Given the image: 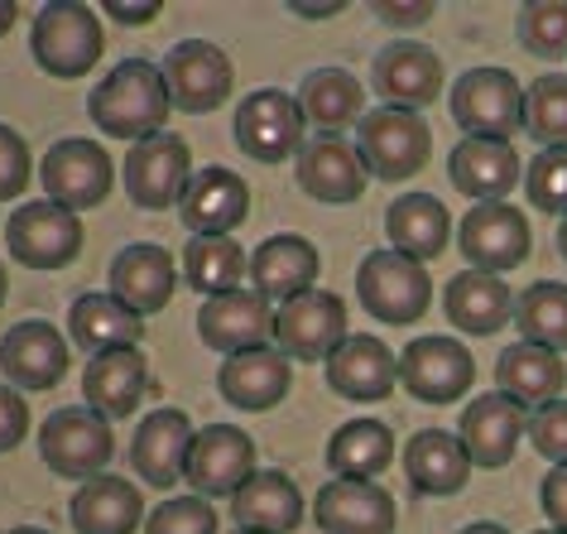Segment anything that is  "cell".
Returning a JSON list of instances; mask_svg holds the SVG:
<instances>
[{
	"label": "cell",
	"instance_id": "13",
	"mask_svg": "<svg viewBox=\"0 0 567 534\" xmlns=\"http://www.w3.org/2000/svg\"><path fill=\"white\" fill-rule=\"evenodd\" d=\"M476 381V357L457 337H414L400 351V386L423 404H457Z\"/></svg>",
	"mask_w": 567,
	"mask_h": 534
},
{
	"label": "cell",
	"instance_id": "55",
	"mask_svg": "<svg viewBox=\"0 0 567 534\" xmlns=\"http://www.w3.org/2000/svg\"><path fill=\"white\" fill-rule=\"evenodd\" d=\"M558 250H563V260H567V217H563V227H558Z\"/></svg>",
	"mask_w": 567,
	"mask_h": 534
},
{
	"label": "cell",
	"instance_id": "35",
	"mask_svg": "<svg viewBox=\"0 0 567 534\" xmlns=\"http://www.w3.org/2000/svg\"><path fill=\"white\" fill-rule=\"evenodd\" d=\"M385 236H390V250H404V256L429 265L452 242V217L433 193H400L385 207Z\"/></svg>",
	"mask_w": 567,
	"mask_h": 534
},
{
	"label": "cell",
	"instance_id": "27",
	"mask_svg": "<svg viewBox=\"0 0 567 534\" xmlns=\"http://www.w3.org/2000/svg\"><path fill=\"white\" fill-rule=\"evenodd\" d=\"M293 381V361L284 357L279 347H260V351H240V357H226L217 371V390L231 410L246 414H265L289 396Z\"/></svg>",
	"mask_w": 567,
	"mask_h": 534
},
{
	"label": "cell",
	"instance_id": "9",
	"mask_svg": "<svg viewBox=\"0 0 567 534\" xmlns=\"http://www.w3.org/2000/svg\"><path fill=\"white\" fill-rule=\"evenodd\" d=\"M188 178H193V154H188V140L174 135V131H159V135H150V140H140V145L125 150L121 184L131 193V203L145 207V213L178 207Z\"/></svg>",
	"mask_w": 567,
	"mask_h": 534
},
{
	"label": "cell",
	"instance_id": "23",
	"mask_svg": "<svg viewBox=\"0 0 567 534\" xmlns=\"http://www.w3.org/2000/svg\"><path fill=\"white\" fill-rule=\"evenodd\" d=\"M318 275H322V256L308 236L279 232L250 250V289L265 304H289L293 294L318 289Z\"/></svg>",
	"mask_w": 567,
	"mask_h": 534
},
{
	"label": "cell",
	"instance_id": "19",
	"mask_svg": "<svg viewBox=\"0 0 567 534\" xmlns=\"http://www.w3.org/2000/svg\"><path fill=\"white\" fill-rule=\"evenodd\" d=\"M371 82L385 106L419 111L423 116V106H433L437 92H443V59L429 44H419V39H394V44L375 53Z\"/></svg>",
	"mask_w": 567,
	"mask_h": 534
},
{
	"label": "cell",
	"instance_id": "57",
	"mask_svg": "<svg viewBox=\"0 0 567 534\" xmlns=\"http://www.w3.org/2000/svg\"><path fill=\"white\" fill-rule=\"evenodd\" d=\"M538 534H567V530H553V525H548V530H538Z\"/></svg>",
	"mask_w": 567,
	"mask_h": 534
},
{
	"label": "cell",
	"instance_id": "10",
	"mask_svg": "<svg viewBox=\"0 0 567 534\" xmlns=\"http://www.w3.org/2000/svg\"><path fill=\"white\" fill-rule=\"evenodd\" d=\"M6 250L10 260L30 265V270H63L82 256V217L49 198H34L10 213Z\"/></svg>",
	"mask_w": 567,
	"mask_h": 534
},
{
	"label": "cell",
	"instance_id": "45",
	"mask_svg": "<svg viewBox=\"0 0 567 534\" xmlns=\"http://www.w3.org/2000/svg\"><path fill=\"white\" fill-rule=\"evenodd\" d=\"M529 443H534L538 458L553 462V468H567V400L529 410Z\"/></svg>",
	"mask_w": 567,
	"mask_h": 534
},
{
	"label": "cell",
	"instance_id": "49",
	"mask_svg": "<svg viewBox=\"0 0 567 534\" xmlns=\"http://www.w3.org/2000/svg\"><path fill=\"white\" fill-rule=\"evenodd\" d=\"M159 0H106L102 6V16H111V20H121V24H150V20H159Z\"/></svg>",
	"mask_w": 567,
	"mask_h": 534
},
{
	"label": "cell",
	"instance_id": "5",
	"mask_svg": "<svg viewBox=\"0 0 567 534\" xmlns=\"http://www.w3.org/2000/svg\"><path fill=\"white\" fill-rule=\"evenodd\" d=\"M39 458L49 462V472L68 476V482H92V476L106 472V462L116 458V433H111V419H102L87 404H68V410H53L39 429Z\"/></svg>",
	"mask_w": 567,
	"mask_h": 534
},
{
	"label": "cell",
	"instance_id": "37",
	"mask_svg": "<svg viewBox=\"0 0 567 534\" xmlns=\"http://www.w3.org/2000/svg\"><path fill=\"white\" fill-rule=\"evenodd\" d=\"M299 111L318 125V135H342L347 125H361L365 92L347 68H313L299 88Z\"/></svg>",
	"mask_w": 567,
	"mask_h": 534
},
{
	"label": "cell",
	"instance_id": "1",
	"mask_svg": "<svg viewBox=\"0 0 567 534\" xmlns=\"http://www.w3.org/2000/svg\"><path fill=\"white\" fill-rule=\"evenodd\" d=\"M168 111H174V96H168L159 63L150 59H121L87 96V116L96 121V131L111 140H131V145L159 135Z\"/></svg>",
	"mask_w": 567,
	"mask_h": 534
},
{
	"label": "cell",
	"instance_id": "3",
	"mask_svg": "<svg viewBox=\"0 0 567 534\" xmlns=\"http://www.w3.org/2000/svg\"><path fill=\"white\" fill-rule=\"evenodd\" d=\"M433 150V131L419 111H400V106H371L357 125V154L371 178L385 184H409L423 174Z\"/></svg>",
	"mask_w": 567,
	"mask_h": 534
},
{
	"label": "cell",
	"instance_id": "2",
	"mask_svg": "<svg viewBox=\"0 0 567 534\" xmlns=\"http://www.w3.org/2000/svg\"><path fill=\"white\" fill-rule=\"evenodd\" d=\"M102 49H106L102 10L87 6V0H49L30 30L34 63L44 68L49 78H63V82L92 73Z\"/></svg>",
	"mask_w": 567,
	"mask_h": 534
},
{
	"label": "cell",
	"instance_id": "31",
	"mask_svg": "<svg viewBox=\"0 0 567 534\" xmlns=\"http://www.w3.org/2000/svg\"><path fill=\"white\" fill-rule=\"evenodd\" d=\"M308 505H303V491L293 486L289 472H275V468H260L246 486L231 496V520L236 530H260V534H293L303 525Z\"/></svg>",
	"mask_w": 567,
	"mask_h": 534
},
{
	"label": "cell",
	"instance_id": "6",
	"mask_svg": "<svg viewBox=\"0 0 567 534\" xmlns=\"http://www.w3.org/2000/svg\"><path fill=\"white\" fill-rule=\"evenodd\" d=\"M447 106L462 140H509L524 125V88L509 68H466L452 82Z\"/></svg>",
	"mask_w": 567,
	"mask_h": 534
},
{
	"label": "cell",
	"instance_id": "17",
	"mask_svg": "<svg viewBox=\"0 0 567 534\" xmlns=\"http://www.w3.org/2000/svg\"><path fill=\"white\" fill-rule=\"evenodd\" d=\"M524 433H529V410L519 400H509L505 390L472 396L466 410L457 414V439L476 468H505Z\"/></svg>",
	"mask_w": 567,
	"mask_h": 534
},
{
	"label": "cell",
	"instance_id": "7",
	"mask_svg": "<svg viewBox=\"0 0 567 534\" xmlns=\"http://www.w3.org/2000/svg\"><path fill=\"white\" fill-rule=\"evenodd\" d=\"M351 337L347 299L332 289H303L275 308V347L289 361H328Z\"/></svg>",
	"mask_w": 567,
	"mask_h": 534
},
{
	"label": "cell",
	"instance_id": "28",
	"mask_svg": "<svg viewBox=\"0 0 567 534\" xmlns=\"http://www.w3.org/2000/svg\"><path fill=\"white\" fill-rule=\"evenodd\" d=\"M150 390V361L140 347H116V351H102L82 367V400L87 410H96L102 419H125L140 410Z\"/></svg>",
	"mask_w": 567,
	"mask_h": 534
},
{
	"label": "cell",
	"instance_id": "14",
	"mask_svg": "<svg viewBox=\"0 0 567 534\" xmlns=\"http://www.w3.org/2000/svg\"><path fill=\"white\" fill-rule=\"evenodd\" d=\"M303 125L308 121L299 111V96H289L279 88H260V92L240 96L231 135L240 154H250L255 164H279L303 150Z\"/></svg>",
	"mask_w": 567,
	"mask_h": 534
},
{
	"label": "cell",
	"instance_id": "43",
	"mask_svg": "<svg viewBox=\"0 0 567 534\" xmlns=\"http://www.w3.org/2000/svg\"><path fill=\"white\" fill-rule=\"evenodd\" d=\"M524 193L538 213L548 217H567V145L538 150L529 168H524Z\"/></svg>",
	"mask_w": 567,
	"mask_h": 534
},
{
	"label": "cell",
	"instance_id": "26",
	"mask_svg": "<svg viewBox=\"0 0 567 534\" xmlns=\"http://www.w3.org/2000/svg\"><path fill=\"white\" fill-rule=\"evenodd\" d=\"M178 289V265L164 246L154 242H135V246H121L116 260H111V294L131 308L135 318H150L174 299Z\"/></svg>",
	"mask_w": 567,
	"mask_h": 534
},
{
	"label": "cell",
	"instance_id": "51",
	"mask_svg": "<svg viewBox=\"0 0 567 534\" xmlns=\"http://www.w3.org/2000/svg\"><path fill=\"white\" fill-rule=\"evenodd\" d=\"M293 16H303V20H328V16H337V10H342V6H337V0H322V6H303V0H293Z\"/></svg>",
	"mask_w": 567,
	"mask_h": 534
},
{
	"label": "cell",
	"instance_id": "18",
	"mask_svg": "<svg viewBox=\"0 0 567 534\" xmlns=\"http://www.w3.org/2000/svg\"><path fill=\"white\" fill-rule=\"evenodd\" d=\"M68 337L44 318H24L0 337V376L16 390H53L68 376Z\"/></svg>",
	"mask_w": 567,
	"mask_h": 534
},
{
	"label": "cell",
	"instance_id": "54",
	"mask_svg": "<svg viewBox=\"0 0 567 534\" xmlns=\"http://www.w3.org/2000/svg\"><path fill=\"white\" fill-rule=\"evenodd\" d=\"M6 294H10V275H6V260H0V304H6Z\"/></svg>",
	"mask_w": 567,
	"mask_h": 534
},
{
	"label": "cell",
	"instance_id": "38",
	"mask_svg": "<svg viewBox=\"0 0 567 534\" xmlns=\"http://www.w3.org/2000/svg\"><path fill=\"white\" fill-rule=\"evenodd\" d=\"M394 462V429L385 419H351L328 439V468L347 482H375Z\"/></svg>",
	"mask_w": 567,
	"mask_h": 534
},
{
	"label": "cell",
	"instance_id": "20",
	"mask_svg": "<svg viewBox=\"0 0 567 534\" xmlns=\"http://www.w3.org/2000/svg\"><path fill=\"white\" fill-rule=\"evenodd\" d=\"M322 367H328V386L351 404H380L400 386V357L371 332H351Z\"/></svg>",
	"mask_w": 567,
	"mask_h": 534
},
{
	"label": "cell",
	"instance_id": "30",
	"mask_svg": "<svg viewBox=\"0 0 567 534\" xmlns=\"http://www.w3.org/2000/svg\"><path fill=\"white\" fill-rule=\"evenodd\" d=\"M443 308L452 328L466 337H495L505 322H515V294H509L505 275H486V270L452 275L443 289Z\"/></svg>",
	"mask_w": 567,
	"mask_h": 534
},
{
	"label": "cell",
	"instance_id": "25",
	"mask_svg": "<svg viewBox=\"0 0 567 534\" xmlns=\"http://www.w3.org/2000/svg\"><path fill=\"white\" fill-rule=\"evenodd\" d=\"M193 419L183 410H154L140 419L135 439H131V462L140 472V482H150L154 491H174L183 482V462H188L193 448Z\"/></svg>",
	"mask_w": 567,
	"mask_h": 534
},
{
	"label": "cell",
	"instance_id": "47",
	"mask_svg": "<svg viewBox=\"0 0 567 534\" xmlns=\"http://www.w3.org/2000/svg\"><path fill=\"white\" fill-rule=\"evenodd\" d=\"M24 433H30V404H24V396L16 386L0 381V453L20 448Z\"/></svg>",
	"mask_w": 567,
	"mask_h": 534
},
{
	"label": "cell",
	"instance_id": "44",
	"mask_svg": "<svg viewBox=\"0 0 567 534\" xmlns=\"http://www.w3.org/2000/svg\"><path fill=\"white\" fill-rule=\"evenodd\" d=\"M145 534H217V511L207 496H168L145 515Z\"/></svg>",
	"mask_w": 567,
	"mask_h": 534
},
{
	"label": "cell",
	"instance_id": "40",
	"mask_svg": "<svg viewBox=\"0 0 567 534\" xmlns=\"http://www.w3.org/2000/svg\"><path fill=\"white\" fill-rule=\"evenodd\" d=\"M515 328L519 342L567 351V285L563 279H538L524 294H515Z\"/></svg>",
	"mask_w": 567,
	"mask_h": 534
},
{
	"label": "cell",
	"instance_id": "34",
	"mask_svg": "<svg viewBox=\"0 0 567 534\" xmlns=\"http://www.w3.org/2000/svg\"><path fill=\"white\" fill-rule=\"evenodd\" d=\"M567 386V367L558 351L534 347V342H509L495 361V390H505L509 400H519L524 410H538V404L563 400Z\"/></svg>",
	"mask_w": 567,
	"mask_h": 534
},
{
	"label": "cell",
	"instance_id": "33",
	"mask_svg": "<svg viewBox=\"0 0 567 534\" xmlns=\"http://www.w3.org/2000/svg\"><path fill=\"white\" fill-rule=\"evenodd\" d=\"M68 515H73L78 534H135L140 520H145V496H140L135 482L102 472L73 491Z\"/></svg>",
	"mask_w": 567,
	"mask_h": 534
},
{
	"label": "cell",
	"instance_id": "8",
	"mask_svg": "<svg viewBox=\"0 0 567 534\" xmlns=\"http://www.w3.org/2000/svg\"><path fill=\"white\" fill-rule=\"evenodd\" d=\"M39 184H44V198L68 207V213H87V207L106 203L111 184H116V160L96 145V140L68 135L59 145L44 150V164H39Z\"/></svg>",
	"mask_w": 567,
	"mask_h": 534
},
{
	"label": "cell",
	"instance_id": "46",
	"mask_svg": "<svg viewBox=\"0 0 567 534\" xmlns=\"http://www.w3.org/2000/svg\"><path fill=\"white\" fill-rule=\"evenodd\" d=\"M30 178H34L30 145H24L20 131H10V125L0 121V203L20 198V193L30 188Z\"/></svg>",
	"mask_w": 567,
	"mask_h": 534
},
{
	"label": "cell",
	"instance_id": "29",
	"mask_svg": "<svg viewBox=\"0 0 567 534\" xmlns=\"http://www.w3.org/2000/svg\"><path fill=\"white\" fill-rule=\"evenodd\" d=\"M452 188L476 203H505L509 188L524 184V164L509 140H462L447 160Z\"/></svg>",
	"mask_w": 567,
	"mask_h": 534
},
{
	"label": "cell",
	"instance_id": "16",
	"mask_svg": "<svg viewBox=\"0 0 567 534\" xmlns=\"http://www.w3.org/2000/svg\"><path fill=\"white\" fill-rule=\"evenodd\" d=\"M197 337L212 351H221V357L275 347V304H265L255 289H231V294H217V299H203V308H197Z\"/></svg>",
	"mask_w": 567,
	"mask_h": 534
},
{
	"label": "cell",
	"instance_id": "36",
	"mask_svg": "<svg viewBox=\"0 0 567 534\" xmlns=\"http://www.w3.org/2000/svg\"><path fill=\"white\" fill-rule=\"evenodd\" d=\"M68 337L102 357V351H116V347H140L145 337V318H135L116 294H78L73 308H68Z\"/></svg>",
	"mask_w": 567,
	"mask_h": 534
},
{
	"label": "cell",
	"instance_id": "42",
	"mask_svg": "<svg viewBox=\"0 0 567 534\" xmlns=\"http://www.w3.org/2000/svg\"><path fill=\"white\" fill-rule=\"evenodd\" d=\"M519 44L534 59H563L567 53V0H529L515 16Z\"/></svg>",
	"mask_w": 567,
	"mask_h": 534
},
{
	"label": "cell",
	"instance_id": "52",
	"mask_svg": "<svg viewBox=\"0 0 567 534\" xmlns=\"http://www.w3.org/2000/svg\"><path fill=\"white\" fill-rule=\"evenodd\" d=\"M457 534H509V530L495 525V520H476V525H466V530H457Z\"/></svg>",
	"mask_w": 567,
	"mask_h": 534
},
{
	"label": "cell",
	"instance_id": "12",
	"mask_svg": "<svg viewBox=\"0 0 567 534\" xmlns=\"http://www.w3.org/2000/svg\"><path fill=\"white\" fill-rule=\"evenodd\" d=\"M457 246L466 270H486V275H509L529 260V217L509 203H476L472 213L457 222Z\"/></svg>",
	"mask_w": 567,
	"mask_h": 534
},
{
	"label": "cell",
	"instance_id": "21",
	"mask_svg": "<svg viewBox=\"0 0 567 534\" xmlns=\"http://www.w3.org/2000/svg\"><path fill=\"white\" fill-rule=\"evenodd\" d=\"M246 213H250V184L221 164L197 168L178 203V217L193 236H236Z\"/></svg>",
	"mask_w": 567,
	"mask_h": 534
},
{
	"label": "cell",
	"instance_id": "24",
	"mask_svg": "<svg viewBox=\"0 0 567 534\" xmlns=\"http://www.w3.org/2000/svg\"><path fill=\"white\" fill-rule=\"evenodd\" d=\"M394 496L375 482H347L332 476L313 496V525L322 534H390L394 530Z\"/></svg>",
	"mask_w": 567,
	"mask_h": 534
},
{
	"label": "cell",
	"instance_id": "58",
	"mask_svg": "<svg viewBox=\"0 0 567 534\" xmlns=\"http://www.w3.org/2000/svg\"><path fill=\"white\" fill-rule=\"evenodd\" d=\"M231 534H260V530H231Z\"/></svg>",
	"mask_w": 567,
	"mask_h": 534
},
{
	"label": "cell",
	"instance_id": "15",
	"mask_svg": "<svg viewBox=\"0 0 567 534\" xmlns=\"http://www.w3.org/2000/svg\"><path fill=\"white\" fill-rule=\"evenodd\" d=\"M159 73L168 82V96H174V111H188V116H207V111L226 106L231 96V59L212 44V39H183L164 53Z\"/></svg>",
	"mask_w": 567,
	"mask_h": 534
},
{
	"label": "cell",
	"instance_id": "48",
	"mask_svg": "<svg viewBox=\"0 0 567 534\" xmlns=\"http://www.w3.org/2000/svg\"><path fill=\"white\" fill-rule=\"evenodd\" d=\"M538 505H544L553 530H567V468H548L544 486H538Z\"/></svg>",
	"mask_w": 567,
	"mask_h": 534
},
{
	"label": "cell",
	"instance_id": "4",
	"mask_svg": "<svg viewBox=\"0 0 567 534\" xmlns=\"http://www.w3.org/2000/svg\"><path fill=\"white\" fill-rule=\"evenodd\" d=\"M357 299L371 318L390 322V328H409L429 314L433 304V275L429 265L404 256V250H371L357 270Z\"/></svg>",
	"mask_w": 567,
	"mask_h": 534
},
{
	"label": "cell",
	"instance_id": "22",
	"mask_svg": "<svg viewBox=\"0 0 567 534\" xmlns=\"http://www.w3.org/2000/svg\"><path fill=\"white\" fill-rule=\"evenodd\" d=\"M293 160H299V188L318 203H332V207L357 203L365 184H371V174H365V164L357 154V140H347V135L303 140V150Z\"/></svg>",
	"mask_w": 567,
	"mask_h": 534
},
{
	"label": "cell",
	"instance_id": "11",
	"mask_svg": "<svg viewBox=\"0 0 567 534\" xmlns=\"http://www.w3.org/2000/svg\"><path fill=\"white\" fill-rule=\"evenodd\" d=\"M260 472L255 468V439L236 424H203L193 433L188 462H183V482L193 486V496L231 501L250 476Z\"/></svg>",
	"mask_w": 567,
	"mask_h": 534
},
{
	"label": "cell",
	"instance_id": "32",
	"mask_svg": "<svg viewBox=\"0 0 567 534\" xmlns=\"http://www.w3.org/2000/svg\"><path fill=\"white\" fill-rule=\"evenodd\" d=\"M472 453L462 448L457 433L443 429H419L414 439L404 443V476L419 496H457L472 476Z\"/></svg>",
	"mask_w": 567,
	"mask_h": 534
},
{
	"label": "cell",
	"instance_id": "41",
	"mask_svg": "<svg viewBox=\"0 0 567 534\" xmlns=\"http://www.w3.org/2000/svg\"><path fill=\"white\" fill-rule=\"evenodd\" d=\"M524 131L538 145H567V73H544L524 92Z\"/></svg>",
	"mask_w": 567,
	"mask_h": 534
},
{
	"label": "cell",
	"instance_id": "50",
	"mask_svg": "<svg viewBox=\"0 0 567 534\" xmlns=\"http://www.w3.org/2000/svg\"><path fill=\"white\" fill-rule=\"evenodd\" d=\"M375 16L385 24H429L433 6H375Z\"/></svg>",
	"mask_w": 567,
	"mask_h": 534
},
{
	"label": "cell",
	"instance_id": "56",
	"mask_svg": "<svg viewBox=\"0 0 567 534\" xmlns=\"http://www.w3.org/2000/svg\"><path fill=\"white\" fill-rule=\"evenodd\" d=\"M6 534H49V530H39V525H20V530H6Z\"/></svg>",
	"mask_w": 567,
	"mask_h": 534
},
{
	"label": "cell",
	"instance_id": "53",
	"mask_svg": "<svg viewBox=\"0 0 567 534\" xmlns=\"http://www.w3.org/2000/svg\"><path fill=\"white\" fill-rule=\"evenodd\" d=\"M16 24V0H0V34Z\"/></svg>",
	"mask_w": 567,
	"mask_h": 534
},
{
	"label": "cell",
	"instance_id": "39",
	"mask_svg": "<svg viewBox=\"0 0 567 534\" xmlns=\"http://www.w3.org/2000/svg\"><path fill=\"white\" fill-rule=\"evenodd\" d=\"M183 279H188L203 299L246 289L240 279H250V250H240L236 236H193V242L183 246Z\"/></svg>",
	"mask_w": 567,
	"mask_h": 534
}]
</instances>
